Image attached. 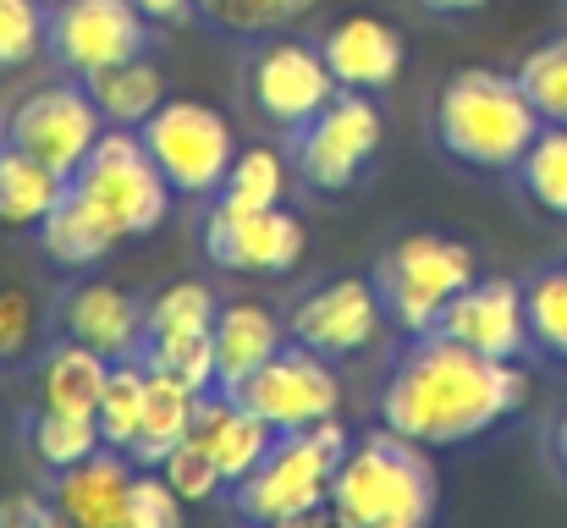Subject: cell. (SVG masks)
<instances>
[{
	"mask_svg": "<svg viewBox=\"0 0 567 528\" xmlns=\"http://www.w3.org/2000/svg\"><path fill=\"white\" fill-rule=\"evenodd\" d=\"M518 358H485L441 331L413 337L408 358L380 385V424L419 446H463L524 407Z\"/></svg>",
	"mask_w": 567,
	"mask_h": 528,
	"instance_id": "6da1fadb",
	"label": "cell"
},
{
	"mask_svg": "<svg viewBox=\"0 0 567 528\" xmlns=\"http://www.w3.org/2000/svg\"><path fill=\"white\" fill-rule=\"evenodd\" d=\"M540 127L546 122L529 105L524 83L491 66H468L435 94V138L474 172H513Z\"/></svg>",
	"mask_w": 567,
	"mask_h": 528,
	"instance_id": "7a4b0ae2",
	"label": "cell"
},
{
	"mask_svg": "<svg viewBox=\"0 0 567 528\" xmlns=\"http://www.w3.org/2000/svg\"><path fill=\"white\" fill-rule=\"evenodd\" d=\"M348 528H430L435 518V468L419 441L380 424L359 446H348L331 507Z\"/></svg>",
	"mask_w": 567,
	"mask_h": 528,
	"instance_id": "3957f363",
	"label": "cell"
},
{
	"mask_svg": "<svg viewBox=\"0 0 567 528\" xmlns=\"http://www.w3.org/2000/svg\"><path fill=\"white\" fill-rule=\"evenodd\" d=\"M348 446L353 441H348L342 418H320L309 429L276 435L270 457L243 485H231L237 490L231 496L237 513L254 528H276V524H292V518H309V513H326Z\"/></svg>",
	"mask_w": 567,
	"mask_h": 528,
	"instance_id": "277c9868",
	"label": "cell"
},
{
	"mask_svg": "<svg viewBox=\"0 0 567 528\" xmlns=\"http://www.w3.org/2000/svg\"><path fill=\"white\" fill-rule=\"evenodd\" d=\"M480 281V265H474V248H463L457 237H435V231H413L402 242H391L380 253V303H385V320L408 337H430L441 331V314L446 303Z\"/></svg>",
	"mask_w": 567,
	"mask_h": 528,
	"instance_id": "5b68a950",
	"label": "cell"
},
{
	"mask_svg": "<svg viewBox=\"0 0 567 528\" xmlns=\"http://www.w3.org/2000/svg\"><path fill=\"white\" fill-rule=\"evenodd\" d=\"M72 193L94 204L122 237H150L172 215V182L150 161L133 127H105L89 161L72 172Z\"/></svg>",
	"mask_w": 567,
	"mask_h": 528,
	"instance_id": "8992f818",
	"label": "cell"
},
{
	"mask_svg": "<svg viewBox=\"0 0 567 528\" xmlns=\"http://www.w3.org/2000/svg\"><path fill=\"white\" fill-rule=\"evenodd\" d=\"M150 161L172 182V193L209 198L226 187V172L237 161V138L226 127V116L204 100H166L144 127H138Z\"/></svg>",
	"mask_w": 567,
	"mask_h": 528,
	"instance_id": "52a82bcc",
	"label": "cell"
},
{
	"mask_svg": "<svg viewBox=\"0 0 567 528\" xmlns=\"http://www.w3.org/2000/svg\"><path fill=\"white\" fill-rule=\"evenodd\" d=\"M380 138H385L380 105L359 89H342L315 122H303L292 133V166L309 187L342 193L370 172V161L380 155Z\"/></svg>",
	"mask_w": 567,
	"mask_h": 528,
	"instance_id": "ba28073f",
	"label": "cell"
},
{
	"mask_svg": "<svg viewBox=\"0 0 567 528\" xmlns=\"http://www.w3.org/2000/svg\"><path fill=\"white\" fill-rule=\"evenodd\" d=\"M337 94H342V83L331 77L320 44L281 39V33H265V44H254V55H248V105L259 111V122H270L281 133H298Z\"/></svg>",
	"mask_w": 567,
	"mask_h": 528,
	"instance_id": "9c48e42d",
	"label": "cell"
},
{
	"mask_svg": "<svg viewBox=\"0 0 567 528\" xmlns=\"http://www.w3.org/2000/svg\"><path fill=\"white\" fill-rule=\"evenodd\" d=\"M309 237L303 220L287 204L254 209L237 204L226 193H215V204L204 209V253L220 270H243V276H287L303 259Z\"/></svg>",
	"mask_w": 567,
	"mask_h": 528,
	"instance_id": "30bf717a",
	"label": "cell"
},
{
	"mask_svg": "<svg viewBox=\"0 0 567 528\" xmlns=\"http://www.w3.org/2000/svg\"><path fill=\"white\" fill-rule=\"evenodd\" d=\"M243 407H254L276 435H292V429H309L320 418H337L342 407V380L331 369V358L309 348H281L265 369H254L237 391H231Z\"/></svg>",
	"mask_w": 567,
	"mask_h": 528,
	"instance_id": "8fae6325",
	"label": "cell"
},
{
	"mask_svg": "<svg viewBox=\"0 0 567 528\" xmlns=\"http://www.w3.org/2000/svg\"><path fill=\"white\" fill-rule=\"evenodd\" d=\"M100 133H105V116H100V105H94V94L83 83H44L6 122V138L17 149H28L33 161H44L61 176H72L89 161Z\"/></svg>",
	"mask_w": 567,
	"mask_h": 528,
	"instance_id": "7c38bea8",
	"label": "cell"
},
{
	"mask_svg": "<svg viewBox=\"0 0 567 528\" xmlns=\"http://www.w3.org/2000/svg\"><path fill=\"white\" fill-rule=\"evenodd\" d=\"M150 17L133 0H61L50 17V55L72 77H94L150 50Z\"/></svg>",
	"mask_w": 567,
	"mask_h": 528,
	"instance_id": "4fadbf2b",
	"label": "cell"
},
{
	"mask_svg": "<svg viewBox=\"0 0 567 528\" xmlns=\"http://www.w3.org/2000/svg\"><path fill=\"white\" fill-rule=\"evenodd\" d=\"M287 331H292L298 348L320 352V358H353V352L375 348L380 331H385L380 287L375 281H353V276L326 281L292 309Z\"/></svg>",
	"mask_w": 567,
	"mask_h": 528,
	"instance_id": "5bb4252c",
	"label": "cell"
},
{
	"mask_svg": "<svg viewBox=\"0 0 567 528\" xmlns=\"http://www.w3.org/2000/svg\"><path fill=\"white\" fill-rule=\"evenodd\" d=\"M441 337L463 342V348L485 352V358H518L529 348V303H524V287L518 281H468L446 314H441Z\"/></svg>",
	"mask_w": 567,
	"mask_h": 528,
	"instance_id": "9a60e30c",
	"label": "cell"
},
{
	"mask_svg": "<svg viewBox=\"0 0 567 528\" xmlns=\"http://www.w3.org/2000/svg\"><path fill=\"white\" fill-rule=\"evenodd\" d=\"M127 490H133V457L100 446L78 468H61L50 485L55 518L72 528H122L127 518Z\"/></svg>",
	"mask_w": 567,
	"mask_h": 528,
	"instance_id": "2e32d148",
	"label": "cell"
},
{
	"mask_svg": "<svg viewBox=\"0 0 567 528\" xmlns=\"http://www.w3.org/2000/svg\"><path fill=\"white\" fill-rule=\"evenodd\" d=\"M188 435L215 457V468H220L226 485H243L270 457V446H276V429L254 407H243L231 391H220V385L198 396V413H193Z\"/></svg>",
	"mask_w": 567,
	"mask_h": 528,
	"instance_id": "e0dca14e",
	"label": "cell"
},
{
	"mask_svg": "<svg viewBox=\"0 0 567 528\" xmlns=\"http://www.w3.org/2000/svg\"><path fill=\"white\" fill-rule=\"evenodd\" d=\"M320 55L331 66V77L342 89H359V94H375V89H391L396 72H402V33L385 22V17H370V11H353L342 22L326 28L320 39Z\"/></svg>",
	"mask_w": 567,
	"mask_h": 528,
	"instance_id": "ac0fdd59",
	"label": "cell"
},
{
	"mask_svg": "<svg viewBox=\"0 0 567 528\" xmlns=\"http://www.w3.org/2000/svg\"><path fill=\"white\" fill-rule=\"evenodd\" d=\"M61 331L83 348L105 352L111 363L138 358V348H144V303L116 281H83L61 303Z\"/></svg>",
	"mask_w": 567,
	"mask_h": 528,
	"instance_id": "d6986e66",
	"label": "cell"
},
{
	"mask_svg": "<svg viewBox=\"0 0 567 528\" xmlns=\"http://www.w3.org/2000/svg\"><path fill=\"white\" fill-rule=\"evenodd\" d=\"M209 342H215V385L220 391H237L254 369H265L276 352L287 348V325L265 309V303H226L209 325Z\"/></svg>",
	"mask_w": 567,
	"mask_h": 528,
	"instance_id": "ffe728a7",
	"label": "cell"
},
{
	"mask_svg": "<svg viewBox=\"0 0 567 528\" xmlns=\"http://www.w3.org/2000/svg\"><path fill=\"white\" fill-rule=\"evenodd\" d=\"M66 193H72V176L50 172L11 138L0 144V226L6 231H39Z\"/></svg>",
	"mask_w": 567,
	"mask_h": 528,
	"instance_id": "44dd1931",
	"label": "cell"
},
{
	"mask_svg": "<svg viewBox=\"0 0 567 528\" xmlns=\"http://www.w3.org/2000/svg\"><path fill=\"white\" fill-rule=\"evenodd\" d=\"M105 380H111V358L66 337L61 348H50V358L39 363V407L94 418V407L105 396Z\"/></svg>",
	"mask_w": 567,
	"mask_h": 528,
	"instance_id": "7402d4cb",
	"label": "cell"
},
{
	"mask_svg": "<svg viewBox=\"0 0 567 528\" xmlns=\"http://www.w3.org/2000/svg\"><path fill=\"white\" fill-rule=\"evenodd\" d=\"M83 89L94 94L105 127H133V133L166 105V77H161V66L150 55H133L122 66H105V72L83 77Z\"/></svg>",
	"mask_w": 567,
	"mask_h": 528,
	"instance_id": "603a6c76",
	"label": "cell"
},
{
	"mask_svg": "<svg viewBox=\"0 0 567 528\" xmlns=\"http://www.w3.org/2000/svg\"><path fill=\"white\" fill-rule=\"evenodd\" d=\"M116 242H122V231H116L94 204H83L78 193H66V198L50 209V220L39 226V248H44L55 265H66V270L100 265Z\"/></svg>",
	"mask_w": 567,
	"mask_h": 528,
	"instance_id": "cb8c5ba5",
	"label": "cell"
},
{
	"mask_svg": "<svg viewBox=\"0 0 567 528\" xmlns=\"http://www.w3.org/2000/svg\"><path fill=\"white\" fill-rule=\"evenodd\" d=\"M198 396L204 391H193L183 380H172V374H161V369H150V391H144V424H138V441H133V457H138V468H155L177 441H188L193 429V413H198Z\"/></svg>",
	"mask_w": 567,
	"mask_h": 528,
	"instance_id": "d4e9b609",
	"label": "cell"
},
{
	"mask_svg": "<svg viewBox=\"0 0 567 528\" xmlns=\"http://www.w3.org/2000/svg\"><path fill=\"white\" fill-rule=\"evenodd\" d=\"M144 391H150V363L144 358H116L111 363V380H105V396L94 407L100 441L111 452H127L133 457V441H138V424H144Z\"/></svg>",
	"mask_w": 567,
	"mask_h": 528,
	"instance_id": "484cf974",
	"label": "cell"
},
{
	"mask_svg": "<svg viewBox=\"0 0 567 528\" xmlns=\"http://www.w3.org/2000/svg\"><path fill=\"white\" fill-rule=\"evenodd\" d=\"M28 446H33V457H39L50 474H61V468H78L83 457H94L105 441H100V424H94V418L39 407V413L28 418Z\"/></svg>",
	"mask_w": 567,
	"mask_h": 528,
	"instance_id": "4316f807",
	"label": "cell"
},
{
	"mask_svg": "<svg viewBox=\"0 0 567 528\" xmlns=\"http://www.w3.org/2000/svg\"><path fill=\"white\" fill-rule=\"evenodd\" d=\"M513 172H518V187L529 204L567 220V127H540V138L524 149V161Z\"/></svg>",
	"mask_w": 567,
	"mask_h": 528,
	"instance_id": "83f0119b",
	"label": "cell"
},
{
	"mask_svg": "<svg viewBox=\"0 0 567 528\" xmlns=\"http://www.w3.org/2000/svg\"><path fill=\"white\" fill-rule=\"evenodd\" d=\"M220 314L215 292L204 281H172L144 303V337H188V331H209Z\"/></svg>",
	"mask_w": 567,
	"mask_h": 528,
	"instance_id": "f1b7e54d",
	"label": "cell"
},
{
	"mask_svg": "<svg viewBox=\"0 0 567 528\" xmlns=\"http://www.w3.org/2000/svg\"><path fill=\"white\" fill-rule=\"evenodd\" d=\"M315 0H193V11L220 28V33H237V39H265L276 28H287L292 17H303Z\"/></svg>",
	"mask_w": 567,
	"mask_h": 528,
	"instance_id": "f546056e",
	"label": "cell"
},
{
	"mask_svg": "<svg viewBox=\"0 0 567 528\" xmlns=\"http://www.w3.org/2000/svg\"><path fill=\"white\" fill-rule=\"evenodd\" d=\"M529 94V105L540 111L546 127H567V33L540 44L535 55H524V66L513 72Z\"/></svg>",
	"mask_w": 567,
	"mask_h": 528,
	"instance_id": "4dcf8cb0",
	"label": "cell"
},
{
	"mask_svg": "<svg viewBox=\"0 0 567 528\" xmlns=\"http://www.w3.org/2000/svg\"><path fill=\"white\" fill-rule=\"evenodd\" d=\"M138 358L172 380H183L193 391H215V342L209 331H188V337H144Z\"/></svg>",
	"mask_w": 567,
	"mask_h": 528,
	"instance_id": "1f68e13d",
	"label": "cell"
},
{
	"mask_svg": "<svg viewBox=\"0 0 567 528\" xmlns=\"http://www.w3.org/2000/svg\"><path fill=\"white\" fill-rule=\"evenodd\" d=\"M287 161L270 149V144H254V149H237V161H231V172H226V198H237V204H254V209H270V204H281L287 198Z\"/></svg>",
	"mask_w": 567,
	"mask_h": 528,
	"instance_id": "d6a6232c",
	"label": "cell"
},
{
	"mask_svg": "<svg viewBox=\"0 0 567 528\" xmlns=\"http://www.w3.org/2000/svg\"><path fill=\"white\" fill-rule=\"evenodd\" d=\"M50 50L44 0H0V72H22Z\"/></svg>",
	"mask_w": 567,
	"mask_h": 528,
	"instance_id": "836d02e7",
	"label": "cell"
},
{
	"mask_svg": "<svg viewBox=\"0 0 567 528\" xmlns=\"http://www.w3.org/2000/svg\"><path fill=\"white\" fill-rule=\"evenodd\" d=\"M524 303H529V337L567 363V265L535 276L524 287Z\"/></svg>",
	"mask_w": 567,
	"mask_h": 528,
	"instance_id": "e575fe53",
	"label": "cell"
},
{
	"mask_svg": "<svg viewBox=\"0 0 567 528\" xmlns=\"http://www.w3.org/2000/svg\"><path fill=\"white\" fill-rule=\"evenodd\" d=\"M155 468H161V479H166L183 501H209V496H220V485H226V479H220V468H215V457H209L193 435L188 441H177Z\"/></svg>",
	"mask_w": 567,
	"mask_h": 528,
	"instance_id": "d590c367",
	"label": "cell"
},
{
	"mask_svg": "<svg viewBox=\"0 0 567 528\" xmlns=\"http://www.w3.org/2000/svg\"><path fill=\"white\" fill-rule=\"evenodd\" d=\"M183 496L161 479V468L155 474H133V490H127V518L122 528H183Z\"/></svg>",
	"mask_w": 567,
	"mask_h": 528,
	"instance_id": "8d00e7d4",
	"label": "cell"
},
{
	"mask_svg": "<svg viewBox=\"0 0 567 528\" xmlns=\"http://www.w3.org/2000/svg\"><path fill=\"white\" fill-rule=\"evenodd\" d=\"M33 331H39V314H33L28 292L6 287L0 292V363H11V358H22L33 348Z\"/></svg>",
	"mask_w": 567,
	"mask_h": 528,
	"instance_id": "74e56055",
	"label": "cell"
},
{
	"mask_svg": "<svg viewBox=\"0 0 567 528\" xmlns=\"http://www.w3.org/2000/svg\"><path fill=\"white\" fill-rule=\"evenodd\" d=\"M55 518V507L44 501V496H33V490H11V496H0V528H39Z\"/></svg>",
	"mask_w": 567,
	"mask_h": 528,
	"instance_id": "f35d334b",
	"label": "cell"
},
{
	"mask_svg": "<svg viewBox=\"0 0 567 528\" xmlns=\"http://www.w3.org/2000/svg\"><path fill=\"white\" fill-rule=\"evenodd\" d=\"M133 6H138L150 22H183L193 11V0H133Z\"/></svg>",
	"mask_w": 567,
	"mask_h": 528,
	"instance_id": "ab89813d",
	"label": "cell"
},
{
	"mask_svg": "<svg viewBox=\"0 0 567 528\" xmlns=\"http://www.w3.org/2000/svg\"><path fill=\"white\" fill-rule=\"evenodd\" d=\"M430 17H474V11H485L491 0H419Z\"/></svg>",
	"mask_w": 567,
	"mask_h": 528,
	"instance_id": "60d3db41",
	"label": "cell"
},
{
	"mask_svg": "<svg viewBox=\"0 0 567 528\" xmlns=\"http://www.w3.org/2000/svg\"><path fill=\"white\" fill-rule=\"evenodd\" d=\"M276 528H348L337 513H309V518H292V524H276Z\"/></svg>",
	"mask_w": 567,
	"mask_h": 528,
	"instance_id": "b9f144b4",
	"label": "cell"
},
{
	"mask_svg": "<svg viewBox=\"0 0 567 528\" xmlns=\"http://www.w3.org/2000/svg\"><path fill=\"white\" fill-rule=\"evenodd\" d=\"M551 457H557V468L567 474V413L557 418V429H551Z\"/></svg>",
	"mask_w": 567,
	"mask_h": 528,
	"instance_id": "7bdbcfd3",
	"label": "cell"
},
{
	"mask_svg": "<svg viewBox=\"0 0 567 528\" xmlns=\"http://www.w3.org/2000/svg\"><path fill=\"white\" fill-rule=\"evenodd\" d=\"M39 528H72V524H61V518H50V524H39Z\"/></svg>",
	"mask_w": 567,
	"mask_h": 528,
	"instance_id": "ee69618b",
	"label": "cell"
},
{
	"mask_svg": "<svg viewBox=\"0 0 567 528\" xmlns=\"http://www.w3.org/2000/svg\"><path fill=\"white\" fill-rule=\"evenodd\" d=\"M44 6H61V0H44Z\"/></svg>",
	"mask_w": 567,
	"mask_h": 528,
	"instance_id": "f6af8a7d",
	"label": "cell"
}]
</instances>
